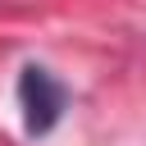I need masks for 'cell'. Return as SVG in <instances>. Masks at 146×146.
Listing matches in <instances>:
<instances>
[{"instance_id": "cell-1", "label": "cell", "mask_w": 146, "mask_h": 146, "mask_svg": "<svg viewBox=\"0 0 146 146\" xmlns=\"http://www.w3.org/2000/svg\"><path fill=\"white\" fill-rule=\"evenodd\" d=\"M18 105H23V128H27L32 137H46V132L59 123L64 105H68V87H64L50 68L27 64V68L18 73Z\"/></svg>"}]
</instances>
